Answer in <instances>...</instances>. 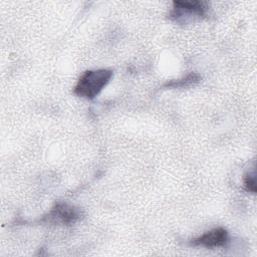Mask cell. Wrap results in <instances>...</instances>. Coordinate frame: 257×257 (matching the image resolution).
Returning <instances> with one entry per match:
<instances>
[{"label":"cell","instance_id":"8992f818","mask_svg":"<svg viewBox=\"0 0 257 257\" xmlns=\"http://www.w3.org/2000/svg\"><path fill=\"white\" fill-rule=\"evenodd\" d=\"M243 184H244V188L246 191L251 192V193H255L256 192V182H255V175H251V174H246L244 176L243 179Z\"/></svg>","mask_w":257,"mask_h":257},{"label":"cell","instance_id":"7a4b0ae2","mask_svg":"<svg viewBox=\"0 0 257 257\" xmlns=\"http://www.w3.org/2000/svg\"><path fill=\"white\" fill-rule=\"evenodd\" d=\"M208 5L204 1H174L169 18L177 23H189L207 15Z\"/></svg>","mask_w":257,"mask_h":257},{"label":"cell","instance_id":"3957f363","mask_svg":"<svg viewBox=\"0 0 257 257\" xmlns=\"http://www.w3.org/2000/svg\"><path fill=\"white\" fill-rule=\"evenodd\" d=\"M48 221L63 225H70L81 218L79 208L70 206L66 203H57L47 215Z\"/></svg>","mask_w":257,"mask_h":257},{"label":"cell","instance_id":"277c9868","mask_svg":"<svg viewBox=\"0 0 257 257\" xmlns=\"http://www.w3.org/2000/svg\"><path fill=\"white\" fill-rule=\"evenodd\" d=\"M228 232L224 228H215L208 232H205L203 235L192 240L191 244L194 246H202L205 248H218L223 247L228 242Z\"/></svg>","mask_w":257,"mask_h":257},{"label":"cell","instance_id":"6da1fadb","mask_svg":"<svg viewBox=\"0 0 257 257\" xmlns=\"http://www.w3.org/2000/svg\"><path fill=\"white\" fill-rule=\"evenodd\" d=\"M112 77L109 69H95L85 71L74 86L73 93L81 98L93 99L106 86Z\"/></svg>","mask_w":257,"mask_h":257},{"label":"cell","instance_id":"5b68a950","mask_svg":"<svg viewBox=\"0 0 257 257\" xmlns=\"http://www.w3.org/2000/svg\"><path fill=\"white\" fill-rule=\"evenodd\" d=\"M200 80H201V76L198 73L191 72V73L187 74L186 76H184L180 79H175V80L168 81L167 83L164 84V87H172V88L187 87V86H191V85H194V84L198 83Z\"/></svg>","mask_w":257,"mask_h":257}]
</instances>
